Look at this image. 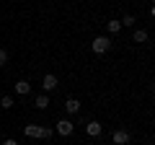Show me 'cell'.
<instances>
[{
  "mask_svg": "<svg viewBox=\"0 0 155 145\" xmlns=\"http://www.w3.org/2000/svg\"><path fill=\"white\" fill-rule=\"evenodd\" d=\"M134 23H137V18H134L132 13H127V16L122 18V26H134Z\"/></svg>",
  "mask_w": 155,
  "mask_h": 145,
  "instance_id": "4fadbf2b",
  "label": "cell"
},
{
  "mask_svg": "<svg viewBox=\"0 0 155 145\" xmlns=\"http://www.w3.org/2000/svg\"><path fill=\"white\" fill-rule=\"evenodd\" d=\"M91 49H93L96 55H106V52L111 49V39L109 36H96V39L91 42Z\"/></svg>",
  "mask_w": 155,
  "mask_h": 145,
  "instance_id": "7a4b0ae2",
  "label": "cell"
},
{
  "mask_svg": "<svg viewBox=\"0 0 155 145\" xmlns=\"http://www.w3.org/2000/svg\"><path fill=\"white\" fill-rule=\"evenodd\" d=\"M106 29H109V34H119V29H122V21H109V23H106Z\"/></svg>",
  "mask_w": 155,
  "mask_h": 145,
  "instance_id": "30bf717a",
  "label": "cell"
},
{
  "mask_svg": "<svg viewBox=\"0 0 155 145\" xmlns=\"http://www.w3.org/2000/svg\"><path fill=\"white\" fill-rule=\"evenodd\" d=\"M3 145H18V143H16L13 137H8V140H3Z\"/></svg>",
  "mask_w": 155,
  "mask_h": 145,
  "instance_id": "9a60e30c",
  "label": "cell"
},
{
  "mask_svg": "<svg viewBox=\"0 0 155 145\" xmlns=\"http://www.w3.org/2000/svg\"><path fill=\"white\" fill-rule=\"evenodd\" d=\"M5 62H8V52H5V49H0V67L5 65Z\"/></svg>",
  "mask_w": 155,
  "mask_h": 145,
  "instance_id": "5bb4252c",
  "label": "cell"
},
{
  "mask_svg": "<svg viewBox=\"0 0 155 145\" xmlns=\"http://www.w3.org/2000/svg\"><path fill=\"white\" fill-rule=\"evenodd\" d=\"M41 86H44V91H54V88H57V75L47 72V75H44V80H41Z\"/></svg>",
  "mask_w": 155,
  "mask_h": 145,
  "instance_id": "5b68a950",
  "label": "cell"
},
{
  "mask_svg": "<svg viewBox=\"0 0 155 145\" xmlns=\"http://www.w3.org/2000/svg\"><path fill=\"white\" fill-rule=\"evenodd\" d=\"M16 93L18 96H28L31 93V83H28V80H18L16 83Z\"/></svg>",
  "mask_w": 155,
  "mask_h": 145,
  "instance_id": "ba28073f",
  "label": "cell"
},
{
  "mask_svg": "<svg viewBox=\"0 0 155 145\" xmlns=\"http://www.w3.org/2000/svg\"><path fill=\"white\" fill-rule=\"evenodd\" d=\"M13 104H16V101H13V96H3V99H0V106H3V109H11Z\"/></svg>",
  "mask_w": 155,
  "mask_h": 145,
  "instance_id": "7c38bea8",
  "label": "cell"
},
{
  "mask_svg": "<svg viewBox=\"0 0 155 145\" xmlns=\"http://www.w3.org/2000/svg\"><path fill=\"white\" fill-rule=\"evenodd\" d=\"M111 143H114V145H129V132H127V130H114Z\"/></svg>",
  "mask_w": 155,
  "mask_h": 145,
  "instance_id": "277c9868",
  "label": "cell"
},
{
  "mask_svg": "<svg viewBox=\"0 0 155 145\" xmlns=\"http://www.w3.org/2000/svg\"><path fill=\"white\" fill-rule=\"evenodd\" d=\"M47 106H49V99H47L44 93H41V96H36V109H47Z\"/></svg>",
  "mask_w": 155,
  "mask_h": 145,
  "instance_id": "8fae6325",
  "label": "cell"
},
{
  "mask_svg": "<svg viewBox=\"0 0 155 145\" xmlns=\"http://www.w3.org/2000/svg\"><path fill=\"white\" fill-rule=\"evenodd\" d=\"M23 132H26V137L49 140L52 135H54V130H52V127H39V124H26V127H23Z\"/></svg>",
  "mask_w": 155,
  "mask_h": 145,
  "instance_id": "6da1fadb",
  "label": "cell"
},
{
  "mask_svg": "<svg viewBox=\"0 0 155 145\" xmlns=\"http://www.w3.org/2000/svg\"><path fill=\"white\" fill-rule=\"evenodd\" d=\"M65 112L67 114H78V112H80V101H78V99H67L65 101Z\"/></svg>",
  "mask_w": 155,
  "mask_h": 145,
  "instance_id": "8992f818",
  "label": "cell"
},
{
  "mask_svg": "<svg viewBox=\"0 0 155 145\" xmlns=\"http://www.w3.org/2000/svg\"><path fill=\"white\" fill-rule=\"evenodd\" d=\"M132 42H140V44L147 42V31H145V29H137V31L132 34Z\"/></svg>",
  "mask_w": 155,
  "mask_h": 145,
  "instance_id": "9c48e42d",
  "label": "cell"
},
{
  "mask_svg": "<svg viewBox=\"0 0 155 145\" xmlns=\"http://www.w3.org/2000/svg\"><path fill=\"white\" fill-rule=\"evenodd\" d=\"M72 132H75V124H72L70 119H60V122H57V135H62V137H70Z\"/></svg>",
  "mask_w": 155,
  "mask_h": 145,
  "instance_id": "3957f363",
  "label": "cell"
},
{
  "mask_svg": "<svg viewBox=\"0 0 155 145\" xmlns=\"http://www.w3.org/2000/svg\"><path fill=\"white\" fill-rule=\"evenodd\" d=\"M85 132H88L91 137H98V135L104 132V127H101L98 122H88V124H85Z\"/></svg>",
  "mask_w": 155,
  "mask_h": 145,
  "instance_id": "52a82bcc",
  "label": "cell"
}]
</instances>
